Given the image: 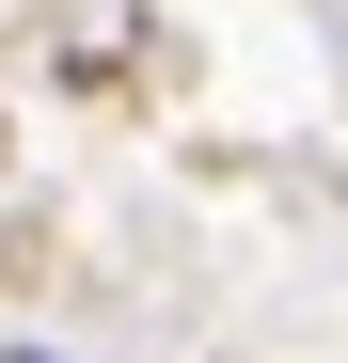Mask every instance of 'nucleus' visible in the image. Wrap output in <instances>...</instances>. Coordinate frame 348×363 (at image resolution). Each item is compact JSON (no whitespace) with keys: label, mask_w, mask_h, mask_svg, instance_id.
<instances>
[{"label":"nucleus","mask_w":348,"mask_h":363,"mask_svg":"<svg viewBox=\"0 0 348 363\" xmlns=\"http://www.w3.org/2000/svg\"><path fill=\"white\" fill-rule=\"evenodd\" d=\"M0 363H80V347H32V332H16V347H0Z\"/></svg>","instance_id":"nucleus-1"}]
</instances>
